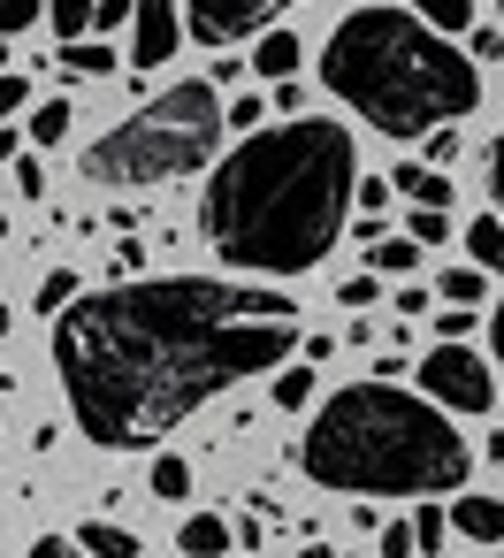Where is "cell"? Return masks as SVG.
Wrapping results in <instances>:
<instances>
[{
  "label": "cell",
  "instance_id": "7a4b0ae2",
  "mask_svg": "<svg viewBox=\"0 0 504 558\" xmlns=\"http://www.w3.org/2000/svg\"><path fill=\"white\" fill-rule=\"evenodd\" d=\"M359 207V154L344 123L298 116L283 131H253L207 184L199 230L222 268L245 276H306L344 238Z\"/></svg>",
  "mask_w": 504,
  "mask_h": 558
},
{
  "label": "cell",
  "instance_id": "6da1fadb",
  "mask_svg": "<svg viewBox=\"0 0 504 558\" xmlns=\"http://www.w3.org/2000/svg\"><path fill=\"white\" fill-rule=\"evenodd\" d=\"M298 314L283 291L214 276H138L85 291L54 329V367L77 428L100 451L161 444L214 390L283 367Z\"/></svg>",
  "mask_w": 504,
  "mask_h": 558
},
{
  "label": "cell",
  "instance_id": "f1b7e54d",
  "mask_svg": "<svg viewBox=\"0 0 504 558\" xmlns=\"http://www.w3.org/2000/svg\"><path fill=\"white\" fill-rule=\"evenodd\" d=\"M466 329H474V306H443V322H435V344H466Z\"/></svg>",
  "mask_w": 504,
  "mask_h": 558
},
{
  "label": "cell",
  "instance_id": "d590c367",
  "mask_svg": "<svg viewBox=\"0 0 504 558\" xmlns=\"http://www.w3.org/2000/svg\"><path fill=\"white\" fill-rule=\"evenodd\" d=\"M489 192H496V215H504V138L489 146Z\"/></svg>",
  "mask_w": 504,
  "mask_h": 558
},
{
  "label": "cell",
  "instance_id": "2e32d148",
  "mask_svg": "<svg viewBox=\"0 0 504 558\" xmlns=\"http://www.w3.org/2000/svg\"><path fill=\"white\" fill-rule=\"evenodd\" d=\"M93 9H100V0H47V16H54V39H62V47L93 39Z\"/></svg>",
  "mask_w": 504,
  "mask_h": 558
},
{
  "label": "cell",
  "instance_id": "b9f144b4",
  "mask_svg": "<svg viewBox=\"0 0 504 558\" xmlns=\"http://www.w3.org/2000/svg\"><path fill=\"white\" fill-rule=\"evenodd\" d=\"M0 238H9V215H0Z\"/></svg>",
  "mask_w": 504,
  "mask_h": 558
},
{
  "label": "cell",
  "instance_id": "1f68e13d",
  "mask_svg": "<svg viewBox=\"0 0 504 558\" xmlns=\"http://www.w3.org/2000/svg\"><path fill=\"white\" fill-rule=\"evenodd\" d=\"M24 100H32V85H24V77H0V131H9V116H16Z\"/></svg>",
  "mask_w": 504,
  "mask_h": 558
},
{
  "label": "cell",
  "instance_id": "ab89813d",
  "mask_svg": "<svg viewBox=\"0 0 504 558\" xmlns=\"http://www.w3.org/2000/svg\"><path fill=\"white\" fill-rule=\"evenodd\" d=\"M0 337H9V306H0Z\"/></svg>",
  "mask_w": 504,
  "mask_h": 558
},
{
  "label": "cell",
  "instance_id": "ba28073f",
  "mask_svg": "<svg viewBox=\"0 0 504 558\" xmlns=\"http://www.w3.org/2000/svg\"><path fill=\"white\" fill-rule=\"evenodd\" d=\"M184 24H176V0H138V16H131V62L138 70H161L176 54Z\"/></svg>",
  "mask_w": 504,
  "mask_h": 558
},
{
  "label": "cell",
  "instance_id": "603a6c76",
  "mask_svg": "<svg viewBox=\"0 0 504 558\" xmlns=\"http://www.w3.org/2000/svg\"><path fill=\"white\" fill-rule=\"evenodd\" d=\"M435 291H443V299H458V306H481V268H474V260H458Z\"/></svg>",
  "mask_w": 504,
  "mask_h": 558
},
{
  "label": "cell",
  "instance_id": "3957f363",
  "mask_svg": "<svg viewBox=\"0 0 504 558\" xmlns=\"http://www.w3.org/2000/svg\"><path fill=\"white\" fill-rule=\"evenodd\" d=\"M321 85L382 138H428L481 108V70L466 47L428 32L413 9H352L321 47Z\"/></svg>",
  "mask_w": 504,
  "mask_h": 558
},
{
  "label": "cell",
  "instance_id": "52a82bcc",
  "mask_svg": "<svg viewBox=\"0 0 504 558\" xmlns=\"http://www.w3.org/2000/svg\"><path fill=\"white\" fill-rule=\"evenodd\" d=\"M283 9H291V0H184V32H192L199 47H230V39L275 24Z\"/></svg>",
  "mask_w": 504,
  "mask_h": 558
},
{
  "label": "cell",
  "instance_id": "ac0fdd59",
  "mask_svg": "<svg viewBox=\"0 0 504 558\" xmlns=\"http://www.w3.org/2000/svg\"><path fill=\"white\" fill-rule=\"evenodd\" d=\"M32 138H39V146H62V138H70V100H39Z\"/></svg>",
  "mask_w": 504,
  "mask_h": 558
},
{
  "label": "cell",
  "instance_id": "4fadbf2b",
  "mask_svg": "<svg viewBox=\"0 0 504 558\" xmlns=\"http://www.w3.org/2000/svg\"><path fill=\"white\" fill-rule=\"evenodd\" d=\"M176 550H192V558H222V550H230V520H222V512H192L184 535H176Z\"/></svg>",
  "mask_w": 504,
  "mask_h": 558
},
{
  "label": "cell",
  "instance_id": "83f0119b",
  "mask_svg": "<svg viewBox=\"0 0 504 558\" xmlns=\"http://www.w3.org/2000/svg\"><path fill=\"white\" fill-rule=\"evenodd\" d=\"M39 24V0H0V39L9 32H32Z\"/></svg>",
  "mask_w": 504,
  "mask_h": 558
},
{
  "label": "cell",
  "instance_id": "74e56055",
  "mask_svg": "<svg viewBox=\"0 0 504 558\" xmlns=\"http://www.w3.org/2000/svg\"><path fill=\"white\" fill-rule=\"evenodd\" d=\"M344 306H374V276H352L344 283Z\"/></svg>",
  "mask_w": 504,
  "mask_h": 558
},
{
  "label": "cell",
  "instance_id": "5bb4252c",
  "mask_svg": "<svg viewBox=\"0 0 504 558\" xmlns=\"http://www.w3.org/2000/svg\"><path fill=\"white\" fill-rule=\"evenodd\" d=\"M77 550H93V558H138V535L115 527V520H85L77 527Z\"/></svg>",
  "mask_w": 504,
  "mask_h": 558
},
{
  "label": "cell",
  "instance_id": "8fae6325",
  "mask_svg": "<svg viewBox=\"0 0 504 558\" xmlns=\"http://www.w3.org/2000/svg\"><path fill=\"white\" fill-rule=\"evenodd\" d=\"M298 54H306V47H298L291 32H268V39L253 47V70H260L268 85H291V70H298Z\"/></svg>",
  "mask_w": 504,
  "mask_h": 558
},
{
  "label": "cell",
  "instance_id": "7c38bea8",
  "mask_svg": "<svg viewBox=\"0 0 504 558\" xmlns=\"http://www.w3.org/2000/svg\"><path fill=\"white\" fill-rule=\"evenodd\" d=\"M390 184H397V192H405L413 207H435V215L451 207V177H443V169H428V161H420V169H397Z\"/></svg>",
  "mask_w": 504,
  "mask_h": 558
},
{
  "label": "cell",
  "instance_id": "9a60e30c",
  "mask_svg": "<svg viewBox=\"0 0 504 558\" xmlns=\"http://www.w3.org/2000/svg\"><path fill=\"white\" fill-rule=\"evenodd\" d=\"M413 16H420L428 32H443V39H458V32L474 24V0H413Z\"/></svg>",
  "mask_w": 504,
  "mask_h": 558
},
{
  "label": "cell",
  "instance_id": "4316f807",
  "mask_svg": "<svg viewBox=\"0 0 504 558\" xmlns=\"http://www.w3.org/2000/svg\"><path fill=\"white\" fill-rule=\"evenodd\" d=\"M413 535H420V550H435V543L451 535V512H435V505H420V512H413Z\"/></svg>",
  "mask_w": 504,
  "mask_h": 558
},
{
  "label": "cell",
  "instance_id": "7bdbcfd3",
  "mask_svg": "<svg viewBox=\"0 0 504 558\" xmlns=\"http://www.w3.org/2000/svg\"><path fill=\"white\" fill-rule=\"evenodd\" d=\"M0 62H9V54H0ZM0 77H9V70H0Z\"/></svg>",
  "mask_w": 504,
  "mask_h": 558
},
{
  "label": "cell",
  "instance_id": "30bf717a",
  "mask_svg": "<svg viewBox=\"0 0 504 558\" xmlns=\"http://www.w3.org/2000/svg\"><path fill=\"white\" fill-rule=\"evenodd\" d=\"M466 260H474L481 276H504V215L466 222Z\"/></svg>",
  "mask_w": 504,
  "mask_h": 558
},
{
  "label": "cell",
  "instance_id": "7402d4cb",
  "mask_svg": "<svg viewBox=\"0 0 504 558\" xmlns=\"http://www.w3.org/2000/svg\"><path fill=\"white\" fill-rule=\"evenodd\" d=\"M153 497H192V466H184L176 451L153 459Z\"/></svg>",
  "mask_w": 504,
  "mask_h": 558
},
{
  "label": "cell",
  "instance_id": "f35d334b",
  "mask_svg": "<svg viewBox=\"0 0 504 558\" xmlns=\"http://www.w3.org/2000/svg\"><path fill=\"white\" fill-rule=\"evenodd\" d=\"M489 337H496V360H504V306L489 314Z\"/></svg>",
  "mask_w": 504,
  "mask_h": 558
},
{
  "label": "cell",
  "instance_id": "60d3db41",
  "mask_svg": "<svg viewBox=\"0 0 504 558\" xmlns=\"http://www.w3.org/2000/svg\"><path fill=\"white\" fill-rule=\"evenodd\" d=\"M298 558H329V550H298Z\"/></svg>",
  "mask_w": 504,
  "mask_h": 558
},
{
  "label": "cell",
  "instance_id": "8992f818",
  "mask_svg": "<svg viewBox=\"0 0 504 558\" xmlns=\"http://www.w3.org/2000/svg\"><path fill=\"white\" fill-rule=\"evenodd\" d=\"M420 390H428L435 405H451V413H489V405H496V375H489L466 344H435V352L420 360Z\"/></svg>",
  "mask_w": 504,
  "mask_h": 558
},
{
  "label": "cell",
  "instance_id": "e575fe53",
  "mask_svg": "<svg viewBox=\"0 0 504 558\" xmlns=\"http://www.w3.org/2000/svg\"><path fill=\"white\" fill-rule=\"evenodd\" d=\"M115 268H123V283H138V268H146V245H131V238H123V245H115Z\"/></svg>",
  "mask_w": 504,
  "mask_h": 558
},
{
  "label": "cell",
  "instance_id": "277c9868",
  "mask_svg": "<svg viewBox=\"0 0 504 558\" xmlns=\"http://www.w3.org/2000/svg\"><path fill=\"white\" fill-rule=\"evenodd\" d=\"M306 474L321 489H359V497H420V489H458L474 451L443 421V405L397 390V383H352L336 390L314 428H306Z\"/></svg>",
  "mask_w": 504,
  "mask_h": 558
},
{
  "label": "cell",
  "instance_id": "836d02e7",
  "mask_svg": "<svg viewBox=\"0 0 504 558\" xmlns=\"http://www.w3.org/2000/svg\"><path fill=\"white\" fill-rule=\"evenodd\" d=\"M24 558H77V535H39Z\"/></svg>",
  "mask_w": 504,
  "mask_h": 558
},
{
  "label": "cell",
  "instance_id": "484cf974",
  "mask_svg": "<svg viewBox=\"0 0 504 558\" xmlns=\"http://www.w3.org/2000/svg\"><path fill=\"white\" fill-rule=\"evenodd\" d=\"M443 230H451V222H443L435 207H413V222H405V238H413V245H443Z\"/></svg>",
  "mask_w": 504,
  "mask_h": 558
},
{
  "label": "cell",
  "instance_id": "5b68a950",
  "mask_svg": "<svg viewBox=\"0 0 504 558\" xmlns=\"http://www.w3.org/2000/svg\"><path fill=\"white\" fill-rule=\"evenodd\" d=\"M222 131H230V116H222L214 85H169L131 123H115L100 146H85V177L108 184V192H146V184L207 169V154L222 146Z\"/></svg>",
  "mask_w": 504,
  "mask_h": 558
},
{
  "label": "cell",
  "instance_id": "cb8c5ba5",
  "mask_svg": "<svg viewBox=\"0 0 504 558\" xmlns=\"http://www.w3.org/2000/svg\"><path fill=\"white\" fill-rule=\"evenodd\" d=\"M260 123H268V100H260V93H245V100H230V131H245V138H253Z\"/></svg>",
  "mask_w": 504,
  "mask_h": 558
},
{
  "label": "cell",
  "instance_id": "e0dca14e",
  "mask_svg": "<svg viewBox=\"0 0 504 558\" xmlns=\"http://www.w3.org/2000/svg\"><path fill=\"white\" fill-rule=\"evenodd\" d=\"M62 70L70 77H108L115 70V47L108 39H77V47H62Z\"/></svg>",
  "mask_w": 504,
  "mask_h": 558
},
{
  "label": "cell",
  "instance_id": "ffe728a7",
  "mask_svg": "<svg viewBox=\"0 0 504 558\" xmlns=\"http://www.w3.org/2000/svg\"><path fill=\"white\" fill-rule=\"evenodd\" d=\"M77 299H85V283H77V276H70V268H54V276H47V283H39V306H47V314H70V306H77Z\"/></svg>",
  "mask_w": 504,
  "mask_h": 558
},
{
  "label": "cell",
  "instance_id": "d6a6232c",
  "mask_svg": "<svg viewBox=\"0 0 504 558\" xmlns=\"http://www.w3.org/2000/svg\"><path fill=\"white\" fill-rule=\"evenodd\" d=\"M131 16H138V0H100V9H93L100 32H115V24H131Z\"/></svg>",
  "mask_w": 504,
  "mask_h": 558
},
{
  "label": "cell",
  "instance_id": "d6986e66",
  "mask_svg": "<svg viewBox=\"0 0 504 558\" xmlns=\"http://www.w3.org/2000/svg\"><path fill=\"white\" fill-rule=\"evenodd\" d=\"M367 260H374V268H390V276H405V268L420 260V245H413V238H374V245H367Z\"/></svg>",
  "mask_w": 504,
  "mask_h": 558
},
{
  "label": "cell",
  "instance_id": "9c48e42d",
  "mask_svg": "<svg viewBox=\"0 0 504 558\" xmlns=\"http://www.w3.org/2000/svg\"><path fill=\"white\" fill-rule=\"evenodd\" d=\"M451 527L466 543H504V497H458L451 505Z\"/></svg>",
  "mask_w": 504,
  "mask_h": 558
},
{
  "label": "cell",
  "instance_id": "44dd1931",
  "mask_svg": "<svg viewBox=\"0 0 504 558\" xmlns=\"http://www.w3.org/2000/svg\"><path fill=\"white\" fill-rule=\"evenodd\" d=\"M306 398H314V367H275V405L298 413Z\"/></svg>",
  "mask_w": 504,
  "mask_h": 558
},
{
  "label": "cell",
  "instance_id": "4dcf8cb0",
  "mask_svg": "<svg viewBox=\"0 0 504 558\" xmlns=\"http://www.w3.org/2000/svg\"><path fill=\"white\" fill-rule=\"evenodd\" d=\"M458 161V131L443 123V131H428V169H451Z\"/></svg>",
  "mask_w": 504,
  "mask_h": 558
},
{
  "label": "cell",
  "instance_id": "f546056e",
  "mask_svg": "<svg viewBox=\"0 0 504 558\" xmlns=\"http://www.w3.org/2000/svg\"><path fill=\"white\" fill-rule=\"evenodd\" d=\"M413 550H420L413 520H390V527H382V558H413Z\"/></svg>",
  "mask_w": 504,
  "mask_h": 558
},
{
  "label": "cell",
  "instance_id": "d4e9b609",
  "mask_svg": "<svg viewBox=\"0 0 504 558\" xmlns=\"http://www.w3.org/2000/svg\"><path fill=\"white\" fill-rule=\"evenodd\" d=\"M390 192H397L390 177H359V215H367V222H382V207H390Z\"/></svg>",
  "mask_w": 504,
  "mask_h": 558
},
{
  "label": "cell",
  "instance_id": "8d00e7d4",
  "mask_svg": "<svg viewBox=\"0 0 504 558\" xmlns=\"http://www.w3.org/2000/svg\"><path fill=\"white\" fill-rule=\"evenodd\" d=\"M16 184H24V192L39 199V192H47V169H39V161H16Z\"/></svg>",
  "mask_w": 504,
  "mask_h": 558
}]
</instances>
